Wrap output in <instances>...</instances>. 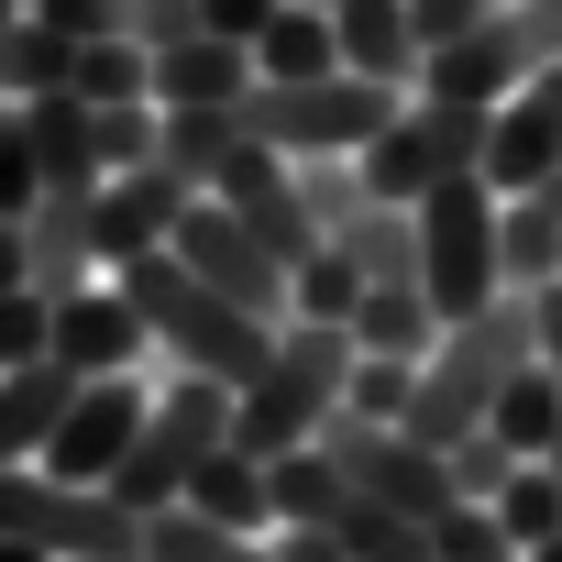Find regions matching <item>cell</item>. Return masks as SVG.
Instances as JSON below:
<instances>
[{
  "label": "cell",
  "mask_w": 562,
  "mask_h": 562,
  "mask_svg": "<svg viewBox=\"0 0 562 562\" xmlns=\"http://www.w3.org/2000/svg\"><path fill=\"white\" fill-rule=\"evenodd\" d=\"M23 364H56V299L45 288L0 299V375H23Z\"/></svg>",
  "instance_id": "cell-28"
},
{
  "label": "cell",
  "mask_w": 562,
  "mask_h": 562,
  "mask_svg": "<svg viewBox=\"0 0 562 562\" xmlns=\"http://www.w3.org/2000/svg\"><path fill=\"white\" fill-rule=\"evenodd\" d=\"M144 408H155V375H78L67 419L45 430V474L56 485H111L144 441Z\"/></svg>",
  "instance_id": "cell-9"
},
{
  "label": "cell",
  "mask_w": 562,
  "mask_h": 562,
  "mask_svg": "<svg viewBox=\"0 0 562 562\" xmlns=\"http://www.w3.org/2000/svg\"><path fill=\"white\" fill-rule=\"evenodd\" d=\"M265 551H276V562H353L321 518H276V529H265Z\"/></svg>",
  "instance_id": "cell-35"
},
{
  "label": "cell",
  "mask_w": 562,
  "mask_h": 562,
  "mask_svg": "<svg viewBox=\"0 0 562 562\" xmlns=\"http://www.w3.org/2000/svg\"><path fill=\"white\" fill-rule=\"evenodd\" d=\"M177 254H188V265L210 276L221 299H243V310H265V321H288V276H299V265L276 254V243H265V232H254L243 210H221V199H199V210L177 221Z\"/></svg>",
  "instance_id": "cell-10"
},
{
  "label": "cell",
  "mask_w": 562,
  "mask_h": 562,
  "mask_svg": "<svg viewBox=\"0 0 562 562\" xmlns=\"http://www.w3.org/2000/svg\"><path fill=\"white\" fill-rule=\"evenodd\" d=\"M496 254H507V299L562 288V199H551V188H518L507 221H496Z\"/></svg>",
  "instance_id": "cell-20"
},
{
  "label": "cell",
  "mask_w": 562,
  "mask_h": 562,
  "mask_svg": "<svg viewBox=\"0 0 562 562\" xmlns=\"http://www.w3.org/2000/svg\"><path fill=\"white\" fill-rule=\"evenodd\" d=\"M540 67H551V12L507 0L496 23H474L463 45H441V56L419 67V89H430V100H463V111H496V100H518Z\"/></svg>",
  "instance_id": "cell-8"
},
{
  "label": "cell",
  "mask_w": 562,
  "mask_h": 562,
  "mask_svg": "<svg viewBox=\"0 0 562 562\" xmlns=\"http://www.w3.org/2000/svg\"><path fill=\"white\" fill-rule=\"evenodd\" d=\"M122 288H133V310H144V331H155V364L166 375H221V386H254V364L276 353V331L288 321H265V310H243V299H221L210 276L166 243V254H133V265H111Z\"/></svg>",
  "instance_id": "cell-1"
},
{
  "label": "cell",
  "mask_w": 562,
  "mask_h": 562,
  "mask_svg": "<svg viewBox=\"0 0 562 562\" xmlns=\"http://www.w3.org/2000/svg\"><path fill=\"white\" fill-rule=\"evenodd\" d=\"M23 232H34V288H45V299L111 276V265H100V188H45Z\"/></svg>",
  "instance_id": "cell-14"
},
{
  "label": "cell",
  "mask_w": 562,
  "mask_h": 562,
  "mask_svg": "<svg viewBox=\"0 0 562 562\" xmlns=\"http://www.w3.org/2000/svg\"><path fill=\"white\" fill-rule=\"evenodd\" d=\"M188 507L221 518V529H243V540H265V529H276V463L243 452V441H221V452L188 474Z\"/></svg>",
  "instance_id": "cell-19"
},
{
  "label": "cell",
  "mask_w": 562,
  "mask_h": 562,
  "mask_svg": "<svg viewBox=\"0 0 562 562\" xmlns=\"http://www.w3.org/2000/svg\"><path fill=\"white\" fill-rule=\"evenodd\" d=\"M518 364H540V321H529V299H496V310L452 321V331L430 342V364H419V397H408V430H419L430 452H463V441L485 430L496 386H507Z\"/></svg>",
  "instance_id": "cell-3"
},
{
  "label": "cell",
  "mask_w": 562,
  "mask_h": 562,
  "mask_svg": "<svg viewBox=\"0 0 562 562\" xmlns=\"http://www.w3.org/2000/svg\"><path fill=\"white\" fill-rule=\"evenodd\" d=\"M485 430H496L518 463H551V452H562V375H551V364H518V375L496 386Z\"/></svg>",
  "instance_id": "cell-22"
},
{
  "label": "cell",
  "mask_w": 562,
  "mask_h": 562,
  "mask_svg": "<svg viewBox=\"0 0 562 562\" xmlns=\"http://www.w3.org/2000/svg\"><path fill=\"white\" fill-rule=\"evenodd\" d=\"M551 177H562V56H551L518 100L485 111V188L518 199V188H551Z\"/></svg>",
  "instance_id": "cell-12"
},
{
  "label": "cell",
  "mask_w": 562,
  "mask_h": 562,
  "mask_svg": "<svg viewBox=\"0 0 562 562\" xmlns=\"http://www.w3.org/2000/svg\"><path fill=\"white\" fill-rule=\"evenodd\" d=\"M353 331L342 321H288L276 331V353L254 364V386L232 397V441L243 452H299V441H321L331 419H342V397H353Z\"/></svg>",
  "instance_id": "cell-2"
},
{
  "label": "cell",
  "mask_w": 562,
  "mask_h": 562,
  "mask_svg": "<svg viewBox=\"0 0 562 562\" xmlns=\"http://www.w3.org/2000/svg\"><path fill=\"white\" fill-rule=\"evenodd\" d=\"M254 78H342V34H331V0H288L265 34H254Z\"/></svg>",
  "instance_id": "cell-21"
},
{
  "label": "cell",
  "mask_w": 562,
  "mask_h": 562,
  "mask_svg": "<svg viewBox=\"0 0 562 562\" xmlns=\"http://www.w3.org/2000/svg\"><path fill=\"white\" fill-rule=\"evenodd\" d=\"M496 221H507V199H496L485 177H452V188H430V199H419V288H430V310H441V321H474V310H496V299H507Z\"/></svg>",
  "instance_id": "cell-6"
},
{
  "label": "cell",
  "mask_w": 562,
  "mask_h": 562,
  "mask_svg": "<svg viewBox=\"0 0 562 562\" xmlns=\"http://www.w3.org/2000/svg\"><path fill=\"white\" fill-rule=\"evenodd\" d=\"M0 562H56V551L45 540H0Z\"/></svg>",
  "instance_id": "cell-38"
},
{
  "label": "cell",
  "mask_w": 562,
  "mask_h": 562,
  "mask_svg": "<svg viewBox=\"0 0 562 562\" xmlns=\"http://www.w3.org/2000/svg\"><path fill=\"white\" fill-rule=\"evenodd\" d=\"M507 474H518V452H507V441H496V430H474V441H463V452H452V485H463V496H496V485H507Z\"/></svg>",
  "instance_id": "cell-32"
},
{
  "label": "cell",
  "mask_w": 562,
  "mask_h": 562,
  "mask_svg": "<svg viewBox=\"0 0 562 562\" xmlns=\"http://www.w3.org/2000/svg\"><path fill=\"white\" fill-rule=\"evenodd\" d=\"M23 12H34V0H0V34H12V23H23Z\"/></svg>",
  "instance_id": "cell-40"
},
{
  "label": "cell",
  "mask_w": 562,
  "mask_h": 562,
  "mask_svg": "<svg viewBox=\"0 0 562 562\" xmlns=\"http://www.w3.org/2000/svg\"><path fill=\"white\" fill-rule=\"evenodd\" d=\"M210 562H276V551H265V540H221Z\"/></svg>",
  "instance_id": "cell-37"
},
{
  "label": "cell",
  "mask_w": 562,
  "mask_h": 562,
  "mask_svg": "<svg viewBox=\"0 0 562 562\" xmlns=\"http://www.w3.org/2000/svg\"><path fill=\"white\" fill-rule=\"evenodd\" d=\"M551 56H562V12H551Z\"/></svg>",
  "instance_id": "cell-42"
},
{
  "label": "cell",
  "mask_w": 562,
  "mask_h": 562,
  "mask_svg": "<svg viewBox=\"0 0 562 562\" xmlns=\"http://www.w3.org/2000/svg\"><path fill=\"white\" fill-rule=\"evenodd\" d=\"M34 199H45V155H34L23 111H0V221H34Z\"/></svg>",
  "instance_id": "cell-29"
},
{
  "label": "cell",
  "mask_w": 562,
  "mask_h": 562,
  "mask_svg": "<svg viewBox=\"0 0 562 562\" xmlns=\"http://www.w3.org/2000/svg\"><path fill=\"white\" fill-rule=\"evenodd\" d=\"M288 0H199V34H221V45H254Z\"/></svg>",
  "instance_id": "cell-34"
},
{
  "label": "cell",
  "mask_w": 562,
  "mask_h": 562,
  "mask_svg": "<svg viewBox=\"0 0 562 562\" xmlns=\"http://www.w3.org/2000/svg\"><path fill=\"white\" fill-rule=\"evenodd\" d=\"M397 100L408 89H386V78H254V100H243V122L288 155V166H353L386 122H397Z\"/></svg>",
  "instance_id": "cell-4"
},
{
  "label": "cell",
  "mask_w": 562,
  "mask_h": 562,
  "mask_svg": "<svg viewBox=\"0 0 562 562\" xmlns=\"http://www.w3.org/2000/svg\"><path fill=\"white\" fill-rule=\"evenodd\" d=\"M100 562H144V540H133V551H100Z\"/></svg>",
  "instance_id": "cell-41"
},
{
  "label": "cell",
  "mask_w": 562,
  "mask_h": 562,
  "mask_svg": "<svg viewBox=\"0 0 562 562\" xmlns=\"http://www.w3.org/2000/svg\"><path fill=\"white\" fill-rule=\"evenodd\" d=\"M199 34V0H133V45L144 56H166V45H188Z\"/></svg>",
  "instance_id": "cell-33"
},
{
  "label": "cell",
  "mask_w": 562,
  "mask_h": 562,
  "mask_svg": "<svg viewBox=\"0 0 562 562\" xmlns=\"http://www.w3.org/2000/svg\"><path fill=\"white\" fill-rule=\"evenodd\" d=\"M56 89H78V45H67L45 12H23L12 34H0V111H23V100H56Z\"/></svg>",
  "instance_id": "cell-23"
},
{
  "label": "cell",
  "mask_w": 562,
  "mask_h": 562,
  "mask_svg": "<svg viewBox=\"0 0 562 562\" xmlns=\"http://www.w3.org/2000/svg\"><path fill=\"white\" fill-rule=\"evenodd\" d=\"M430 562H518V540L496 529L485 496H452V507L430 518Z\"/></svg>",
  "instance_id": "cell-27"
},
{
  "label": "cell",
  "mask_w": 562,
  "mask_h": 562,
  "mask_svg": "<svg viewBox=\"0 0 562 562\" xmlns=\"http://www.w3.org/2000/svg\"><path fill=\"white\" fill-rule=\"evenodd\" d=\"M375 288V276L342 254V243H310L299 276H288V321H353V299Z\"/></svg>",
  "instance_id": "cell-24"
},
{
  "label": "cell",
  "mask_w": 562,
  "mask_h": 562,
  "mask_svg": "<svg viewBox=\"0 0 562 562\" xmlns=\"http://www.w3.org/2000/svg\"><path fill=\"white\" fill-rule=\"evenodd\" d=\"M78 100H100V111H122V100H155V56H144L133 34H111V45H78Z\"/></svg>",
  "instance_id": "cell-26"
},
{
  "label": "cell",
  "mask_w": 562,
  "mask_h": 562,
  "mask_svg": "<svg viewBox=\"0 0 562 562\" xmlns=\"http://www.w3.org/2000/svg\"><path fill=\"white\" fill-rule=\"evenodd\" d=\"M496 12H507V0H408V23H419V45H430V56H441V45H463L474 23H496Z\"/></svg>",
  "instance_id": "cell-31"
},
{
  "label": "cell",
  "mask_w": 562,
  "mask_h": 562,
  "mask_svg": "<svg viewBox=\"0 0 562 562\" xmlns=\"http://www.w3.org/2000/svg\"><path fill=\"white\" fill-rule=\"evenodd\" d=\"M485 507H496V529H507L518 551H540V540L562 529V474H551V463H518V474H507Z\"/></svg>",
  "instance_id": "cell-25"
},
{
  "label": "cell",
  "mask_w": 562,
  "mask_h": 562,
  "mask_svg": "<svg viewBox=\"0 0 562 562\" xmlns=\"http://www.w3.org/2000/svg\"><path fill=\"white\" fill-rule=\"evenodd\" d=\"M353 353H386V364H430V342L452 331L441 310H430V288H419V276H375V288L353 299Z\"/></svg>",
  "instance_id": "cell-17"
},
{
  "label": "cell",
  "mask_w": 562,
  "mask_h": 562,
  "mask_svg": "<svg viewBox=\"0 0 562 562\" xmlns=\"http://www.w3.org/2000/svg\"><path fill=\"white\" fill-rule=\"evenodd\" d=\"M34 12H45L67 45H111V34H133V0H34Z\"/></svg>",
  "instance_id": "cell-30"
},
{
  "label": "cell",
  "mask_w": 562,
  "mask_h": 562,
  "mask_svg": "<svg viewBox=\"0 0 562 562\" xmlns=\"http://www.w3.org/2000/svg\"><path fill=\"white\" fill-rule=\"evenodd\" d=\"M243 100H254V45L188 34L155 56V111H243Z\"/></svg>",
  "instance_id": "cell-15"
},
{
  "label": "cell",
  "mask_w": 562,
  "mask_h": 562,
  "mask_svg": "<svg viewBox=\"0 0 562 562\" xmlns=\"http://www.w3.org/2000/svg\"><path fill=\"white\" fill-rule=\"evenodd\" d=\"M353 177H364L375 199L419 210L430 188H452V177H485V111L408 89V100H397V122H386V133H375L364 155H353Z\"/></svg>",
  "instance_id": "cell-7"
},
{
  "label": "cell",
  "mask_w": 562,
  "mask_h": 562,
  "mask_svg": "<svg viewBox=\"0 0 562 562\" xmlns=\"http://www.w3.org/2000/svg\"><path fill=\"white\" fill-rule=\"evenodd\" d=\"M529 12H562V0H529Z\"/></svg>",
  "instance_id": "cell-43"
},
{
  "label": "cell",
  "mask_w": 562,
  "mask_h": 562,
  "mask_svg": "<svg viewBox=\"0 0 562 562\" xmlns=\"http://www.w3.org/2000/svg\"><path fill=\"white\" fill-rule=\"evenodd\" d=\"M199 210V177L188 166H122V177H100V265H133V254H166L177 243V221Z\"/></svg>",
  "instance_id": "cell-13"
},
{
  "label": "cell",
  "mask_w": 562,
  "mask_h": 562,
  "mask_svg": "<svg viewBox=\"0 0 562 562\" xmlns=\"http://www.w3.org/2000/svg\"><path fill=\"white\" fill-rule=\"evenodd\" d=\"M551 199H562V177H551Z\"/></svg>",
  "instance_id": "cell-44"
},
{
  "label": "cell",
  "mask_w": 562,
  "mask_h": 562,
  "mask_svg": "<svg viewBox=\"0 0 562 562\" xmlns=\"http://www.w3.org/2000/svg\"><path fill=\"white\" fill-rule=\"evenodd\" d=\"M23 288H34V232L0 221V299H23Z\"/></svg>",
  "instance_id": "cell-36"
},
{
  "label": "cell",
  "mask_w": 562,
  "mask_h": 562,
  "mask_svg": "<svg viewBox=\"0 0 562 562\" xmlns=\"http://www.w3.org/2000/svg\"><path fill=\"white\" fill-rule=\"evenodd\" d=\"M232 397H243V386H221V375H166V364H155V408H144V441H133V463L111 474V496H122L133 518L177 507L188 474L232 441Z\"/></svg>",
  "instance_id": "cell-5"
},
{
  "label": "cell",
  "mask_w": 562,
  "mask_h": 562,
  "mask_svg": "<svg viewBox=\"0 0 562 562\" xmlns=\"http://www.w3.org/2000/svg\"><path fill=\"white\" fill-rule=\"evenodd\" d=\"M331 34H342V67L353 78H386V89H419L430 45L408 23V0H331Z\"/></svg>",
  "instance_id": "cell-16"
},
{
  "label": "cell",
  "mask_w": 562,
  "mask_h": 562,
  "mask_svg": "<svg viewBox=\"0 0 562 562\" xmlns=\"http://www.w3.org/2000/svg\"><path fill=\"white\" fill-rule=\"evenodd\" d=\"M518 562H562V529H551V540H540V551H518Z\"/></svg>",
  "instance_id": "cell-39"
},
{
  "label": "cell",
  "mask_w": 562,
  "mask_h": 562,
  "mask_svg": "<svg viewBox=\"0 0 562 562\" xmlns=\"http://www.w3.org/2000/svg\"><path fill=\"white\" fill-rule=\"evenodd\" d=\"M23 133H34V155H45V188H100V177H111V155H100V100H78V89L23 100Z\"/></svg>",
  "instance_id": "cell-18"
},
{
  "label": "cell",
  "mask_w": 562,
  "mask_h": 562,
  "mask_svg": "<svg viewBox=\"0 0 562 562\" xmlns=\"http://www.w3.org/2000/svg\"><path fill=\"white\" fill-rule=\"evenodd\" d=\"M56 364L67 375H155V331L122 276H89V288L56 299Z\"/></svg>",
  "instance_id": "cell-11"
}]
</instances>
